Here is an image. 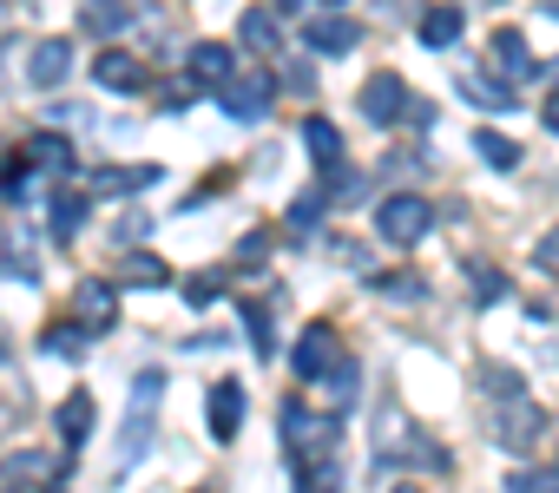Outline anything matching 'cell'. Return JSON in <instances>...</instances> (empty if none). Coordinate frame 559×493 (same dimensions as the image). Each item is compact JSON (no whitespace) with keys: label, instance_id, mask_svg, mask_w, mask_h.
<instances>
[{"label":"cell","instance_id":"18","mask_svg":"<svg viewBox=\"0 0 559 493\" xmlns=\"http://www.w3.org/2000/svg\"><path fill=\"white\" fill-rule=\"evenodd\" d=\"M237 40L250 53H276V8H243L237 14Z\"/></svg>","mask_w":559,"mask_h":493},{"label":"cell","instance_id":"19","mask_svg":"<svg viewBox=\"0 0 559 493\" xmlns=\"http://www.w3.org/2000/svg\"><path fill=\"white\" fill-rule=\"evenodd\" d=\"M304 145H310L317 171H336V165H343V132H336L330 119H304Z\"/></svg>","mask_w":559,"mask_h":493},{"label":"cell","instance_id":"24","mask_svg":"<svg viewBox=\"0 0 559 493\" xmlns=\"http://www.w3.org/2000/svg\"><path fill=\"white\" fill-rule=\"evenodd\" d=\"M474 152H480V158H487L493 171H513V165L526 158V152H520L513 139H500V132H474Z\"/></svg>","mask_w":559,"mask_h":493},{"label":"cell","instance_id":"7","mask_svg":"<svg viewBox=\"0 0 559 493\" xmlns=\"http://www.w3.org/2000/svg\"><path fill=\"white\" fill-rule=\"evenodd\" d=\"M402 106H415V99H408V86H402L395 73H376V80L362 86V119H369V125H395Z\"/></svg>","mask_w":559,"mask_h":493},{"label":"cell","instance_id":"16","mask_svg":"<svg viewBox=\"0 0 559 493\" xmlns=\"http://www.w3.org/2000/svg\"><path fill=\"white\" fill-rule=\"evenodd\" d=\"M67 73H73V47H67V40H40L34 60H27V80H34V86H60Z\"/></svg>","mask_w":559,"mask_h":493},{"label":"cell","instance_id":"33","mask_svg":"<svg viewBox=\"0 0 559 493\" xmlns=\"http://www.w3.org/2000/svg\"><path fill=\"white\" fill-rule=\"evenodd\" d=\"M0 473H8V480H34V473H47V460H40V454H14Z\"/></svg>","mask_w":559,"mask_h":493},{"label":"cell","instance_id":"11","mask_svg":"<svg viewBox=\"0 0 559 493\" xmlns=\"http://www.w3.org/2000/svg\"><path fill=\"white\" fill-rule=\"evenodd\" d=\"M204 414H211V434L217 441H237V428H243V382H217Z\"/></svg>","mask_w":559,"mask_h":493},{"label":"cell","instance_id":"4","mask_svg":"<svg viewBox=\"0 0 559 493\" xmlns=\"http://www.w3.org/2000/svg\"><path fill=\"white\" fill-rule=\"evenodd\" d=\"M276 421H284V441H290L297 454H330V447H336V421L317 414V408H304L297 395L284 401V414H276Z\"/></svg>","mask_w":559,"mask_h":493},{"label":"cell","instance_id":"1","mask_svg":"<svg viewBox=\"0 0 559 493\" xmlns=\"http://www.w3.org/2000/svg\"><path fill=\"white\" fill-rule=\"evenodd\" d=\"M158 395H165V375H158V369H145V375L132 382V414H126V428H119V460H112V480H126V473L139 467V454L152 447V408H158Z\"/></svg>","mask_w":559,"mask_h":493},{"label":"cell","instance_id":"28","mask_svg":"<svg viewBox=\"0 0 559 493\" xmlns=\"http://www.w3.org/2000/svg\"><path fill=\"white\" fill-rule=\"evenodd\" d=\"M217 290H224V277H191V284H185V303L204 310V303H217Z\"/></svg>","mask_w":559,"mask_h":493},{"label":"cell","instance_id":"27","mask_svg":"<svg viewBox=\"0 0 559 493\" xmlns=\"http://www.w3.org/2000/svg\"><path fill=\"white\" fill-rule=\"evenodd\" d=\"M317 224H323V197L310 191V197H297V204H290V230H317Z\"/></svg>","mask_w":559,"mask_h":493},{"label":"cell","instance_id":"40","mask_svg":"<svg viewBox=\"0 0 559 493\" xmlns=\"http://www.w3.org/2000/svg\"><path fill=\"white\" fill-rule=\"evenodd\" d=\"M546 73H552V80H559V60H552V67H546Z\"/></svg>","mask_w":559,"mask_h":493},{"label":"cell","instance_id":"38","mask_svg":"<svg viewBox=\"0 0 559 493\" xmlns=\"http://www.w3.org/2000/svg\"><path fill=\"white\" fill-rule=\"evenodd\" d=\"M546 14H552V21H559V0H546Z\"/></svg>","mask_w":559,"mask_h":493},{"label":"cell","instance_id":"6","mask_svg":"<svg viewBox=\"0 0 559 493\" xmlns=\"http://www.w3.org/2000/svg\"><path fill=\"white\" fill-rule=\"evenodd\" d=\"M356 40H362V27L349 14H310L304 21V47L310 53H356Z\"/></svg>","mask_w":559,"mask_h":493},{"label":"cell","instance_id":"31","mask_svg":"<svg viewBox=\"0 0 559 493\" xmlns=\"http://www.w3.org/2000/svg\"><path fill=\"white\" fill-rule=\"evenodd\" d=\"M500 290H507V277H500V270H487V264H474V297H480V303H493Z\"/></svg>","mask_w":559,"mask_h":493},{"label":"cell","instance_id":"3","mask_svg":"<svg viewBox=\"0 0 559 493\" xmlns=\"http://www.w3.org/2000/svg\"><path fill=\"white\" fill-rule=\"evenodd\" d=\"M290 362H297V375H304V382H330V375L343 369V336H336L330 323H310V329L297 336Z\"/></svg>","mask_w":559,"mask_h":493},{"label":"cell","instance_id":"21","mask_svg":"<svg viewBox=\"0 0 559 493\" xmlns=\"http://www.w3.org/2000/svg\"><path fill=\"white\" fill-rule=\"evenodd\" d=\"M461 93H467L480 112H507V106H513V86H500V80H487V73H461Z\"/></svg>","mask_w":559,"mask_h":493},{"label":"cell","instance_id":"12","mask_svg":"<svg viewBox=\"0 0 559 493\" xmlns=\"http://www.w3.org/2000/svg\"><path fill=\"white\" fill-rule=\"evenodd\" d=\"M93 80H99L106 93H139V86H145V67H139L132 53H93Z\"/></svg>","mask_w":559,"mask_h":493},{"label":"cell","instance_id":"22","mask_svg":"<svg viewBox=\"0 0 559 493\" xmlns=\"http://www.w3.org/2000/svg\"><path fill=\"white\" fill-rule=\"evenodd\" d=\"M139 184H158V165H132V171H93V197L139 191Z\"/></svg>","mask_w":559,"mask_h":493},{"label":"cell","instance_id":"36","mask_svg":"<svg viewBox=\"0 0 559 493\" xmlns=\"http://www.w3.org/2000/svg\"><path fill=\"white\" fill-rule=\"evenodd\" d=\"M546 132H559V99H552V106H546Z\"/></svg>","mask_w":559,"mask_h":493},{"label":"cell","instance_id":"37","mask_svg":"<svg viewBox=\"0 0 559 493\" xmlns=\"http://www.w3.org/2000/svg\"><path fill=\"white\" fill-rule=\"evenodd\" d=\"M0 369H8V336H0Z\"/></svg>","mask_w":559,"mask_h":493},{"label":"cell","instance_id":"8","mask_svg":"<svg viewBox=\"0 0 559 493\" xmlns=\"http://www.w3.org/2000/svg\"><path fill=\"white\" fill-rule=\"evenodd\" d=\"M185 73H191V86H230V73H237V60H230V47L224 40H198L191 47V60H185Z\"/></svg>","mask_w":559,"mask_h":493},{"label":"cell","instance_id":"35","mask_svg":"<svg viewBox=\"0 0 559 493\" xmlns=\"http://www.w3.org/2000/svg\"><path fill=\"white\" fill-rule=\"evenodd\" d=\"M270 8H276V14H304V8H310V0H270Z\"/></svg>","mask_w":559,"mask_h":493},{"label":"cell","instance_id":"30","mask_svg":"<svg viewBox=\"0 0 559 493\" xmlns=\"http://www.w3.org/2000/svg\"><path fill=\"white\" fill-rule=\"evenodd\" d=\"M323 388H330V401H356V388H362V375H356V369L343 362V369H336V375H330Z\"/></svg>","mask_w":559,"mask_h":493},{"label":"cell","instance_id":"14","mask_svg":"<svg viewBox=\"0 0 559 493\" xmlns=\"http://www.w3.org/2000/svg\"><path fill=\"white\" fill-rule=\"evenodd\" d=\"M461 27H467L461 0H441V8L421 14V47H461Z\"/></svg>","mask_w":559,"mask_h":493},{"label":"cell","instance_id":"41","mask_svg":"<svg viewBox=\"0 0 559 493\" xmlns=\"http://www.w3.org/2000/svg\"><path fill=\"white\" fill-rule=\"evenodd\" d=\"M47 493H67V486H60V480H53V486H47Z\"/></svg>","mask_w":559,"mask_h":493},{"label":"cell","instance_id":"10","mask_svg":"<svg viewBox=\"0 0 559 493\" xmlns=\"http://www.w3.org/2000/svg\"><path fill=\"white\" fill-rule=\"evenodd\" d=\"M224 112L237 125H263L270 119V80H230L224 86Z\"/></svg>","mask_w":559,"mask_h":493},{"label":"cell","instance_id":"17","mask_svg":"<svg viewBox=\"0 0 559 493\" xmlns=\"http://www.w3.org/2000/svg\"><path fill=\"white\" fill-rule=\"evenodd\" d=\"M27 165L47 171V178H73V145H67L60 132H40V139L27 145Z\"/></svg>","mask_w":559,"mask_h":493},{"label":"cell","instance_id":"25","mask_svg":"<svg viewBox=\"0 0 559 493\" xmlns=\"http://www.w3.org/2000/svg\"><path fill=\"white\" fill-rule=\"evenodd\" d=\"M126 284H145V290H165V284H171V270H165V264H158L152 251H132V257H126Z\"/></svg>","mask_w":559,"mask_h":493},{"label":"cell","instance_id":"34","mask_svg":"<svg viewBox=\"0 0 559 493\" xmlns=\"http://www.w3.org/2000/svg\"><path fill=\"white\" fill-rule=\"evenodd\" d=\"M47 349H60V356H80V329H47Z\"/></svg>","mask_w":559,"mask_h":493},{"label":"cell","instance_id":"23","mask_svg":"<svg viewBox=\"0 0 559 493\" xmlns=\"http://www.w3.org/2000/svg\"><path fill=\"white\" fill-rule=\"evenodd\" d=\"M53 237H80V224H86V197L80 191H53Z\"/></svg>","mask_w":559,"mask_h":493},{"label":"cell","instance_id":"29","mask_svg":"<svg viewBox=\"0 0 559 493\" xmlns=\"http://www.w3.org/2000/svg\"><path fill=\"white\" fill-rule=\"evenodd\" d=\"M243 329H250L257 356H270V349H276V336H270V316H263V310H243Z\"/></svg>","mask_w":559,"mask_h":493},{"label":"cell","instance_id":"20","mask_svg":"<svg viewBox=\"0 0 559 493\" xmlns=\"http://www.w3.org/2000/svg\"><path fill=\"white\" fill-rule=\"evenodd\" d=\"M86 428H93V395H86V388H73V395L60 401V441H67V447H80V441H86Z\"/></svg>","mask_w":559,"mask_h":493},{"label":"cell","instance_id":"9","mask_svg":"<svg viewBox=\"0 0 559 493\" xmlns=\"http://www.w3.org/2000/svg\"><path fill=\"white\" fill-rule=\"evenodd\" d=\"M539 434H546V414H539L533 401H520V395H513V408H500V421H493V441H500V447H533Z\"/></svg>","mask_w":559,"mask_h":493},{"label":"cell","instance_id":"2","mask_svg":"<svg viewBox=\"0 0 559 493\" xmlns=\"http://www.w3.org/2000/svg\"><path fill=\"white\" fill-rule=\"evenodd\" d=\"M376 230H382L389 243H402V251H415V243L435 230V204H428V197H415V191H395V197H382Z\"/></svg>","mask_w":559,"mask_h":493},{"label":"cell","instance_id":"13","mask_svg":"<svg viewBox=\"0 0 559 493\" xmlns=\"http://www.w3.org/2000/svg\"><path fill=\"white\" fill-rule=\"evenodd\" d=\"M73 310H80V329H112V310H119V297H112V284H80V297H73Z\"/></svg>","mask_w":559,"mask_h":493},{"label":"cell","instance_id":"26","mask_svg":"<svg viewBox=\"0 0 559 493\" xmlns=\"http://www.w3.org/2000/svg\"><path fill=\"white\" fill-rule=\"evenodd\" d=\"M507 493H559V467H520L507 473Z\"/></svg>","mask_w":559,"mask_h":493},{"label":"cell","instance_id":"32","mask_svg":"<svg viewBox=\"0 0 559 493\" xmlns=\"http://www.w3.org/2000/svg\"><path fill=\"white\" fill-rule=\"evenodd\" d=\"M533 264H539V270H552V277H559V224H552V230H546V237H539V251H533Z\"/></svg>","mask_w":559,"mask_h":493},{"label":"cell","instance_id":"5","mask_svg":"<svg viewBox=\"0 0 559 493\" xmlns=\"http://www.w3.org/2000/svg\"><path fill=\"white\" fill-rule=\"evenodd\" d=\"M487 73H493V80H507V86H526V80L539 73V60L526 53V40H520L513 27H500V34L487 40Z\"/></svg>","mask_w":559,"mask_h":493},{"label":"cell","instance_id":"39","mask_svg":"<svg viewBox=\"0 0 559 493\" xmlns=\"http://www.w3.org/2000/svg\"><path fill=\"white\" fill-rule=\"evenodd\" d=\"M0 493H21V480H8V486H0Z\"/></svg>","mask_w":559,"mask_h":493},{"label":"cell","instance_id":"15","mask_svg":"<svg viewBox=\"0 0 559 493\" xmlns=\"http://www.w3.org/2000/svg\"><path fill=\"white\" fill-rule=\"evenodd\" d=\"M126 21H132L126 0H80V34H93V40H112Z\"/></svg>","mask_w":559,"mask_h":493}]
</instances>
